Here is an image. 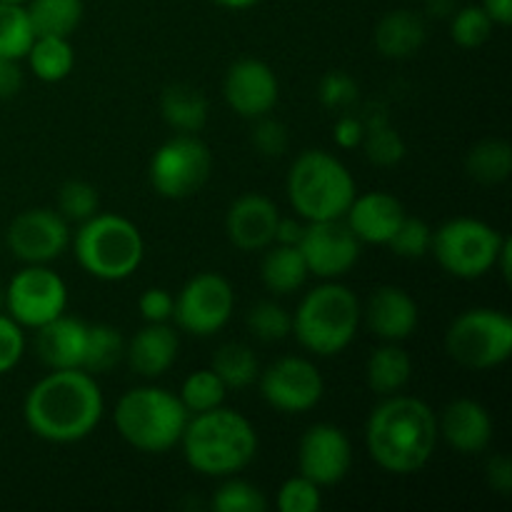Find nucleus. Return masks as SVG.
<instances>
[{"instance_id":"16","label":"nucleus","mask_w":512,"mask_h":512,"mask_svg":"<svg viewBox=\"0 0 512 512\" xmlns=\"http://www.w3.org/2000/svg\"><path fill=\"white\" fill-rule=\"evenodd\" d=\"M353 465V445L338 425H310L298 445L300 475L313 480L320 488H330L345 480Z\"/></svg>"},{"instance_id":"34","label":"nucleus","mask_w":512,"mask_h":512,"mask_svg":"<svg viewBox=\"0 0 512 512\" xmlns=\"http://www.w3.org/2000/svg\"><path fill=\"white\" fill-rule=\"evenodd\" d=\"M35 40L25 3H3L0 0V55L23 60Z\"/></svg>"},{"instance_id":"14","label":"nucleus","mask_w":512,"mask_h":512,"mask_svg":"<svg viewBox=\"0 0 512 512\" xmlns=\"http://www.w3.org/2000/svg\"><path fill=\"white\" fill-rule=\"evenodd\" d=\"M5 245L25 265H48L68 250L70 223L58 210H23L8 225Z\"/></svg>"},{"instance_id":"38","label":"nucleus","mask_w":512,"mask_h":512,"mask_svg":"<svg viewBox=\"0 0 512 512\" xmlns=\"http://www.w3.org/2000/svg\"><path fill=\"white\" fill-rule=\"evenodd\" d=\"M450 35L460 48H480L493 35V20L480 5H465L450 15Z\"/></svg>"},{"instance_id":"29","label":"nucleus","mask_w":512,"mask_h":512,"mask_svg":"<svg viewBox=\"0 0 512 512\" xmlns=\"http://www.w3.org/2000/svg\"><path fill=\"white\" fill-rule=\"evenodd\" d=\"M30 25L35 35H58L70 38L83 20V0H28Z\"/></svg>"},{"instance_id":"43","label":"nucleus","mask_w":512,"mask_h":512,"mask_svg":"<svg viewBox=\"0 0 512 512\" xmlns=\"http://www.w3.org/2000/svg\"><path fill=\"white\" fill-rule=\"evenodd\" d=\"M318 98L325 108L345 110L350 108V105L358 103L360 88L348 73H343V70H330V73H325L323 80H320Z\"/></svg>"},{"instance_id":"45","label":"nucleus","mask_w":512,"mask_h":512,"mask_svg":"<svg viewBox=\"0 0 512 512\" xmlns=\"http://www.w3.org/2000/svg\"><path fill=\"white\" fill-rule=\"evenodd\" d=\"M175 298L165 288H148L138 300V310L145 323H170Z\"/></svg>"},{"instance_id":"4","label":"nucleus","mask_w":512,"mask_h":512,"mask_svg":"<svg viewBox=\"0 0 512 512\" xmlns=\"http://www.w3.org/2000/svg\"><path fill=\"white\" fill-rule=\"evenodd\" d=\"M363 320L358 295L328 280L300 300L293 313V335L308 353L330 358L348 348Z\"/></svg>"},{"instance_id":"27","label":"nucleus","mask_w":512,"mask_h":512,"mask_svg":"<svg viewBox=\"0 0 512 512\" xmlns=\"http://www.w3.org/2000/svg\"><path fill=\"white\" fill-rule=\"evenodd\" d=\"M160 115L178 133H198L208 123V100L188 83H173L160 95Z\"/></svg>"},{"instance_id":"53","label":"nucleus","mask_w":512,"mask_h":512,"mask_svg":"<svg viewBox=\"0 0 512 512\" xmlns=\"http://www.w3.org/2000/svg\"><path fill=\"white\" fill-rule=\"evenodd\" d=\"M0 313H5V288L0 285Z\"/></svg>"},{"instance_id":"51","label":"nucleus","mask_w":512,"mask_h":512,"mask_svg":"<svg viewBox=\"0 0 512 512\" xmlns=\"http://www.w3.org/2000/svg\"><path fill=\"white\" fill-rule=\"evenodd\" d=\"M425 10H428L430 18H450L458 10V3L455 0H428Z\"/></svg>"},{"instance_id":"24","label":"nucleus","mask_w":512,"mask_h":512,"mask_svg":"<svg viewBox=\"0 0 512 512\" xmlns=\"http://www.w3.org/2000/svg\"><path fill=\"white\" fill-rule=\"evenodd\" d=\"M425 20L420 13L413 10H390L375 25V48L383 58L405 60L418 53L425 43Z\"/></svg>"},{"instance_id":"19","label":"nucleus","mask_w":512,"mask_h":512,"mask_svg":"<svg viewBox=\"0 0 512 512\" xmlns=\"http://www.w3.org/2000/svg\"><path fill=\"white\" fill-rule=\"evenodd\" d=\"M368 328L383 343H403L418 330V303L398 285H380L363 310Z\"/></svg>"},{"instance_id":"48","label":"nucleus","mask_w":512,"mask_h":512,"mask_svg":"<svg viewBox=\"0 0 512 512\" xmlns=\"http://www.w3.org/2000/svg\"><path fill=\"white\" fill-rule=\"evenodd\" d=\"M485 475H488V485L500 495L512 493V463L505 455H495L493 460L485 468Z\"/></svg>"},{"instance_id":"12","label":"nucleus","mask_w":512,"mask_h":512,"mask_svg":"<svg viewBox=\"0 0 512 512\" xmlns=\"http://www.w3.org/2000/svg\"><path fill=\"white\" fill-rule=\"evenodd\" d=\"M68 308V285L48 265H28L5 288V313L23 328L38 330Z\"/></svg>"},{"instance_id":"47","label":"nucleus","mask_w":512,"mask_h":512,"mask_svg":"<svg viewBox=\"0 0 512 512\" xmlns=\"http://www.w3.org/2000/svg\"><path fill=\"white\" fill-rule=\"evenodd\" d=\"M18 63L20 60L0 55V100L15 98L23 88V70Z\"/></svg>"},{"instance_id":"26","label":"nucleus","mask_w":512,"mask_h":512,"mask_svg":"<svg viewBox=\"0 0 512 512\" xmlns=\"http://www.w3.org/2000/svg\"><path fill=\"white\" fill-rule=\"evenodd\" d=\"M410 378H413V360L400 343H383L378 350H373L365 365L368 388L383 398L400 393L410 383Z\"/></svg>"},{"instance_id":"35","label":"nucleus","mask_w":512,"mask_h":512,"mask_svg":"<svg viewBox=\"0 0 512 512\" xmlns=\"http://www.w3.org/2000/svg\"><path fill=\"white\" fill-rule=\"evenodd\" d=\"M225 388L223 380L213 373V370H195L193 375L183 380V388H180L178 398L180 403L185 405L190 415H198V413H208V410L220 408L225 400Z\"/></svg>"},{"instance_id":"20","label":"nucleus","mask_w":512,"mask_h":512,"mask_svg":"<svg viewBox=\"0 0 512 512\" xmlns=\"http://www.w3.org/2000/svg\"><path fill=\"white\" fill-rule=\"evenodd\" d=\"M438 435L458 453L480 455L493 443V418L478 400L458 398L440 413Z\"/></svg>"},{"instance_id":"41","label":"nucleus","mask_w":512,"mask_h":512,"mask_svg":"<svg viewBox=\"0 0 512 512\" xmlns=\"http://www.w3.org/2000/svg\"><path fill=\"white\" fill-rule=\"evenodd\" d=\"M323 508V493L320 485L308 480L305 475L285 480L278 490V510L280 512H318Z\"/></svg>"},{"instance_id":"50","label":"nucleus","mask_w":512,"mask_h":512,"mask_svg":"<svg viewBox=\"0 0 512 512\" xmlns=\"http://www.w3.org/2000/svg\"><path fill=\"white\" fill-rule=\"evenodd\" d=\"M480 8L488 13V18L493 20V25H503V28H508L512 23V0H483Z\"/></svg>"},{"instance_id":"21","label":"nucleus","mask_w":512,"mask_h":512,"mask_svg":"<svg viewBox=\"0 0 512 512\" xmlns=\"http://www.w3.org/2000/svg\"><path fill=\"white\" fill-rule=\"evenodd\" d=\"M405 218V208L395 195L375 190V193L355 195L345 213V223L353 230L360 243L388 245L395 230L400 228Z\"/></svg>"},{"instance_id":"40","label":"nucleus","mask_w":512,"mask_h":512,"mask_svg":"<svg viewBox=\"0 0 512 512\" xmlns=\"http://www.w3.org/2000/svg\"><path fill=\"white\" fill-rule=\"evenodd\" d=\"M430 243H433V228L425 220L410 218L405 215L400 228L390 238L388 248L393 250L398 258L405 260H420L430 253Z\"/></svg>"},{"instance_id":"46","label":"nucleus","mask_w":512,"mask_h":512,"mask_svg":"<svg viewBox=\"0 0 512 512\" xmlns=\"http://www.w3.org/2000/svg\"><path fill=\"white\" fill-rule=\"evenodd\" d=\"M363 135H365V123L358 118V115L345 113L335 120L333 138H335V143H338V148H345V150L360 148V143H363Z\"/></svg>"},{"instance_id":"18","label":"nucleus","mask_w":512,"mask_h":512,"mask_svg":"<svg viewBox=\"0 0 512 512\" xmlns=\"http://www.w3.org/2000/svg\"><path fill=\"white\" fill-rule=\"evenodd\" d=\"M280 210L270 198L260 193H245L228 208L225 235L243 253H258L275 243V225Z\"/></svg>"},{"instance_id":"1","label":"nucleus","mask_w":512,"mask_h":512,"mask_svg":"<svg viewBox=\"0 0 512 512\" xmlns=\"http://www.w3.org/2000/svg\"><path fill=\"white\" fill-rule=\"evenodd\" d=\"M105 400L100 385L83 368L50 370L28 390L23 418L30 433L45 443H78L103 420Z\"/></svg>"},{"instance_id":"2","label":"nucleus","mask_w":512,"mask_h":512,"mask_svg":"<svg viewBox=\"0 0 512 512\" xmlns=\"http://www.w3.org/2000/svg\"><path fill=\"white\" fill-rule=\"evenodd\" d=\"M438 440V415L428 403L410 395H388L365 425L370 458L393 475L423 470L433 458Z\"/></svg>"},{"instance_id":"39","label":"nucleus","mask_w":512,"mask_h":512,"mask_svg":"<svg viewBox=\"0 0 512 512\" xmlns=\"http://www.w3.org/2000/svg\"><path fill=\"white\" fill-rule=\"evenodd\" d=\"M98 208V190H95V185L85 183V180H68L58 190V213L68 223H85V220L98 213Z\"/></svg>"},{"instance_id":"49","label":"nucleus","mask_w":512,"mask_h":512,"mask_svg":"<svg viewBox=\"0 0 512 512\" xmlns=\"http://www.w3.org/2000/svg\"><path fill=\"white\" fill-rule=\"evenodd\" d=\"M305 220L303 218H283L280 215L278 225H275V243L280 245H298L303 238Z\"/></svg>"},{"instance_id":"42","label":"nucleus","mask_w":512,"mask_h":512,"mask_svg":"<svg viewBox=\"0 0 512 512\" xmlns=\"http://www.w3.org/2000/svg\"><path fill=\"white\" fill-rule=\"evenodd\" d=\"M253 133H250V143L258 150L263 158H280L288 153L290 148V130L280 120L263 115V118L253 120Z\"/></svg>"},{"instance_id":"3","label":"nucleus","mask_w":512,"mask_h":512,"mask_svg":"<svg viewBox=\"0 0 512 512\" xmlns=\"http://www.w3.org/2000/svg\"><path fill=\"white\" fill-rule=\"evenodd\" d=\"M185 463L208 478H230L248 468L258 455V433L238 410L213 408L190 415L183 430Z\"/></svg>"},{"instance_id":"6","label":"nucleus","mask_w":512,"mask_h":512,"mask_svg":"<svg viewBox=\"0 0 512 512\" xmlns=\"http://www.w3.org/2000/svg\"><path fill=\"white\" fill-rule=\"evenodd\" d=\"M115 428L120 438L140 453H168L180 445L190 413L180 398L158 385L133 388L115 405Z\"/></svg>"},{"instance_id":"32","label":"nucleus","mask_w":512,"mask_h":512,"mask_svg":"<svg viewBox=\"0 0 512 512\" xmlns=\"http://www.w3.org/2000/svg\"><path fill=\"white\" fill-rule=\"evenodd\" d=\"M213 370L228 390H243L258 380L260 365L253 350L243 343H225L215 350Z\"/></svg>"},{"instance_id":"52","label":"nucleus","mask_w":512,"mask_h":512,"mask_svg":"<svg viewBox=\"0 0 512 512\" xmlns=\"http://www.w3.org/2000/svg\"><path fill=\"white\" fill-rule=\"evenodd\" d=\"M210 3L220 5V8H228V10H248L253 5H258L260 0H210Z\"/></svg>"},{"instance_id":"13","label":"nucleus","mask_w":512,"mask_h":512,"mask_svg":"<svg viewBox=\"0 0 512 512\" xmlns=\"http://www.w3.org/2000/svg\"><path fill=\"white\" fill-rule=\"evenodd\" d=\"M260 395L270 408L280 413L300 415L313 410L323 400L325 383L320 370L310 360L288 355L270 363L258 375Z\"/></svg>"},{"instance_id":"44","label":"nucleus","mask_w":512,"mask_h":512,"mask_svg":"<svg viewBox=\"0 0 512 512\" xmlns=\"http://www.w3.org/2000/svg\"><path fill=\"white\" fill-rule=\"evenodd\" d=\"M25 353L23 325L15 323L8 313H0V375L10 373Z\"/></svg>"},{"instance_id":"28","label":"nucleus","mask_w":512,"mask_h":512,"mask_svg":"<svg viewBox=\"0 0 512 512\" xmlns=\"http://www.w3.org/2000/svg\"><path fill=\"white\" fill-rule=\"evenodd\" d=\"M25 58L35 78L43 83H60L75 68L73 43L70 38H58V35H35Z\"/></svg>"},{"instance_id":"54","label":"nucleus","mask_w":512,"mask_h":512,"mask_svg":"<svg viewBox=\"0 0 512 512\" xmlns=\"http://www.w3.org/2000/svg\"><path fill=\"white\" fill-rule=\"evenodd\" d=\"M3 3H28V0H3Z\"/></svg>"},{"instance_id":"17","label":"nucleus","mask_w":512,"mask_h":512,"mask_svg":"<svg viewBox=\"0 0 512 512\" xmlns=\"http://www.w3.org/2000/svg\"><path fill=\"white\" fill-rule=\"evenodd\" d=\"M223 98L240 118L255 120L273 113L280 98L278 75L268 63L255 58H243L233 63L223 80Z\"/></svg>"},{"instance_id":"5","label":"nucleus","mask_w":512,"mask_h":512,"mask_svg":"<svg viewBox=\"0 0 512 512\" xmlns=\"http://www.w3.org/2000/svg\"><path fill=\"white\" fill-rule=\"evenodd\" d=\"M285 190L293 210L305 223L345 218L358 195L350 170L328 150L300 153L290 165Z\"/></svg>"},{"instance_id":"33","label":"nucleus","mask_w":512,"mask_h":512,"mask_svg":"<svg viewBox=\"0 0 512 512\" xmlns=\"http://www.w3.org/2000/svg\"><path fill=\"white\" fill-rule=\"evenodd\" d=\"M125 358V338L118 328L105 323L88 325V345H85L83 370L90 375L108 373Z\"/></svg>"},{"instance_id":"31","label":"nucleus","mask_w":512,"mask_h":512,"mask_svg":"<svg viewBox=\"0 0 512 512\" xmlns=\"http://www.w3.org/2000/svg\"><path fill=\"white\" fill-rule=\"evenodd\" d=\"M365 123V135H363V150L368 155L370 163L380 165V168H393L400 160L405 158V140L398 130L393 128V123L388 120L385 113L370 115Z\"/></svg>"},{"instance_id":"22","label":"nucleus","mask_w":512,"mask_h":512,"mask_svg":"<svg viewBox=\"0 0 512 512\" xmlns=\"http://www.w3.org/2000/svg\"><path fill=\"white\" fill-rule=\"evenodd\" d=\"M85 345H88V323L65 313L40 325L35 335V353L50 370L83 368Z\"/></svg>"},{"instance_id":"7","label":"nucleus","mask_w":512,"mask_h":512,"mask_svg":"<svg viewBox=\"0 0 512 512\" xmlns=\"http://www.w3.org/2000/svg\"><path fill=\"white\" fill-rule=\"evenodd\" d=\"M70 240L80 268L105 283L130 278L145 258V240L138 225L118 213H95L80 223Z\"/></svg>"},{"instance_id":"9","label":"nucleus","mask_w":512,"mask_h":512,"mask_svg":"<svg viewBox=\"0 0 512 512\" xmlns=\"http://www.w3.org/2000/svg\"><path fill=\"white\" fill-rule=\"evenodd\" d=\"M445 350L463 368H498L512 355L510 315L493 308L465 310L450 323L445 333Z\"/></svg>"},{"instance_id":"23","label":"nucleus","mask_w":512,"mask_h":512,"mask_svg":"<svg viewBox=\"0 0 512 512\" xmlns=\"http://www.w3.org/2000/svg\"><path fill=\"white\" fill-rule=\"evenodd\" d=\"M180 340L168 323H145L138 333L125 343V358L140 378H160L178 360Z\"/></svg>"},{"instance_id":"11","label":"nucleus","mask_w":512,"mask_h":512,"mask_svg":"<svg viewBox=\"0 0 512 512\" xmlns=\"http://www.w3.org/2000/svg\"><path fill=\"white\" fill-rule=\"evenodd\" d=\"M235 310V293L228 278L220 273H198L175 295L173 320L193 338H210L230 323Z\"/></svg>"},{"instance_id":"36","label":"nucleus","mask_w":512,"mask_h":512,"mask_svg":"<svg viewBox=\"0 0 512 512\" xmlns=\"http://www.w3.org/2000/svg\"><path fill=\"white\" fill-rule=\"evenodd\" d=\"M248 330L263 343H280L293 333V315L275 300H260L245 315Z\"/></svg>"},{"instance_id":"15","label":"nucleus","mask_w":512,"mask_h":512,"mask_svg":"<svg viewBox=\"0 0 512 512\" xmlns=\"http://www.w3.org/2000/svg\"><path fill=\"white\" fill-rule=\"evenodd\" d=\"M298 248L308 263L310 275L323 280H338L355 268L363 243L355 238L348 223L338 218L305 223Z\"/></svg>"},{"instance_id":"30","label":"nucleus","mask_w":512,"mask_h":512,"mask_svg":"<svg viewBox=\"0 0 512 512\" xmlns=\"http://www.w3.org/2000/svg\"><path fill=\"white\" fill-rule=\"evenodd\" d=\"M465 170L483 185H498L510 178L512 148L508 140H483L465 158Z\"/></svg>"},{"instance_id":"37","label":"nucleus","mask_w":512,"mask_h":512,"mask_svg":"<svg viewBox=\"0 0 512 512\" xmlns=\"http://www.w3.org/2000/svg\"><path fill=\"white\" fill-rule=\"evenodd\" d=\"M215 512H265L268 510V498L263 490L255 488L253 483L245 480H235L230 475L218 490H215L213 500H210Z\"/></svg>"},{"instance_id":"10","label":"nucleus","mask_w":512,"mask_h":512,"mask_svg":"<svg viewBox=\"0 0 512 512\" xmlns=\"http://www.w3.org/2000/svg\"><path fill=\"white\" fill-rule=\"evenodd\" d=\"M213 173L210 148L195 133L165 140L150 160V185L160 198L185 200L198 193Z\"/></svg>"},{"instance_id":"25","label":"nucleus","mask_w":512,"mask_h":512,"mask_svg":"<svg viewBox=\"0 0 512 512\" xmlns=\"http://www.w3.org/2000/svg\"><path fill=\"white\" fill-rule=\"evenodd\" d=\"M310 270L298 245L273 243L265 248L263 263H260V280L273 295L298 293L308 280Z\"/></svg>"},{"instance_id":"8","label":"nucleus","mask_w":512,"mask_h":512,"mask_svg":"<svg viewBox=\"0 0 512 512\" xmlns=\"http://www.w3.org/2000/svg\"><path fill=\"white\" fill-rule=\"evenodd\" d=\"M505 235L493 225L475 218H453L433 230L435 260L448 275L460 280H478L495 270Z\"/></svg>"}]
</instances>
